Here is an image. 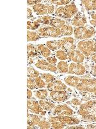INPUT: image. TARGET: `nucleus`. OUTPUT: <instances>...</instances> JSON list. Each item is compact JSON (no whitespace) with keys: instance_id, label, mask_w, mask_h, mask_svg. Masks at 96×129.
<instances>
[{"instance_id":"33","label":"nucleus","mask_w":96,"mask_h":129,"mask_svg":"<svg viewBox=\"0 0 96 129\" xmlns=\"http://www.w3.org/2000/svg\"><path fill=\"white\" fill-rule=\"evenodd\" d=\"M40 76L42 77V79L45 81V82L47 84L57 79L56 76H55L54 75H53L52 74L47 73V72H40Z\"/></svg>"},{"instance_id":"41","label":"nucleus","mask_w":96,"mask_h":129,"mask_svg":"<svg viewBox=\"0 0 96 129\" xmlns=\"http://www.w3.org/2000/svg\"><path fill=\"white\" fill-rule=\"evenodd\" d=\"M27 87L32 90L38 89L36 83H35V79H32V78H28V79H27Z\"/></svg>"},{"instance_id":"18","label":"nucleus","mask_w":96,"mask_h":129,"mask_svg":"<svg viewBox=\"0 0 96 129\" xmlns=\"http://www.w3.org/2000/svg\"><path fill=\"white\" fill-rule=\"evenodd\" d=\"M42 119V116H40V115L38 116V115L33 114V113L29 114V112H28V115H27V124L29 126H37Z\"/></svg>"},{"instance_id":"23","label":"nucleus","mask_w":96,"mask_h":129,"mask_svg":"<svg viewBox=\"0 0 96 129\" xmlns=\"http://www.w3.org/2000/svg\"><path fill=\"white\" fill-rule=\"evenodd\" d=\"M46 45L50 48L52 52L60 50L62 48V40H51V41H47L46 42Z\"/></svg>"},{"instance_id":"21","label":"nucleus","mask_w":96,"mask_h":129,"mask_svg":"<svg viewBox=\"0 0 96 129\" xmlns=\"http://www.w3.org/2000/svg\"><path fill=\"white\" fill-rule=\"evenodd\" d=\"M38 102L42 109L48 112H50L53 110L56 105L55 103L48 100H39Z\"/></svg>"},{"instance_id":"37","label":"nucleus","mask_w":96,"mask_h":129,"mask_svg":"<svg viewBox=\"0 0 96 129\" xmlns=\"http://www.w3.org/2000/svg\"><path fill=\"white\" fill-rule=\"evenodd\" d=\"M38 128H42V129H48V128H51V123H50L48 119H46L44 118V119H41L40 123H38L37 125Z\"/></svg>"},{"instance_id":"24","label":"nucleus","mask_w":96,"mask_h":129,"mask_svg":"<svg viewBox=\"0 0 96 129\" xmlns=\"http://www.w3.org/2000/svg\"><path fill=\"white\" fill-rule=\"evenodd\" d=\"M57 74H68L69 64L68 61H59L56 64Z\"/></svg>"},{"instance_id":"20","label":"nucleus","mask_w":96,"mask_h":129,"mask_svg":"<svg viewBox=\"0 0 96 129\" xmlns=\"http://www.w3.org/2000/svg\"><path fill=\"white\" fill-rule=\"evenodd\" d=\"M82 5L87 12H94L96 10V1L94 0H84L82 1Z\"/></svg>"},{"instance_id":"31","label":"nucleus","mask_w":96,"mask_h":129,"mask_svg":"<svg viewBox=\"0 0 96 129\" xmlns=\"http://www.w3.org/2000/svg\"><path fill=\"white\" fill-rule=\"evenodd\" d=\"M40 72L39 71H36V69H34L32 66H28L27 67V76L29 78L35 79L37 77L40 76Z\"/></svg>"},{"instance_id":"28","label":"nucleus","mask_w":96,"mask_h":129,"mask_svg":"<svg viewBox=\"0 0 96 129\" xmlns=\"http://www.w3.org/2000/svg\"><path fill=\"white\" fill-rule=\"evenodd\" d=\"M63 37L66 36H71L74 32V27L72 25H70V23L66 24L60 28Z\"/></svg>"},{"instance_id":"34","label":"nucleus","mask_w":96,"mask_h":129,"mask_svg":"<svg viewBox=\"0 0 96 129\" xmlns=\"http://www.w3.org/2000/svg\"><path fill=\"white\" fill-rule=\"evenodd\" d=\"M87 18L90 25L94 27L96 30V13L95 12H87Z\"/></svg>"},{"instance_id":"45","label":"nucleus","mask_w":96,"mask_h":129,"mask_svg":"<svg viewBox=\"0 0 96 129\" xmlns=\"http://www.w3.org/2000/svg\"><path fill=\"white\" fill-rule=\"evenodd\" d=\"M41 2H42V1H27V4L28 5H32L34 6L35 5L37 4V3H40Z\"/></svg>"},{"instance_id":"11","label":"nucleus","mask_w":96,"mask_h":129,"mask_svg":"<svg viewBox=\"0 0 96 129\" xmlns=\"http://www.w3.org/2000/svg\"><path fill=\"white\" fill-rule=\"evenodd\" d=\"M50 123L54 121H60L66 123L67 125H72L80 124L82 121L77 117H73L70 116H49L47 118Z\"/></svg>"},{"instance_id":"19","label":"nucleus","mask_w":96,"mask_h":129,"mask_svg":"<svg viewBox=\"0 0 96 129\" xmlns=\"http://www.w3.org/2000/svg\"><path fill=\"white\" fill-rule=\"evenodd\" d=\"M68 23H69L68 20L62 19V18H58V17L52 16V19L50 21V25L49 26H52V27H54V28H60V29L64 25Z\"/></svg>"},{"instance_id":"30","label":"nucleus","mask_w":96,"mask_h":129,"mask_svg":"<svg viewBox=\"0 0 96 129\" xmlns=\"http://www.w3.org/2000/svg\"><path fill=\"white\" fill-rule=\"evenodd\" d=\"M44 39V38L39 35L36 31H32L28 30L27 31V41H35L36 40Z\"/></svg>"},{"instance_id":"13","label":"nucleus","mask_w":96,"mask_h":129,"mask_svg":"<svg viewBox=\"0 0 96 129\" xmlns=\"http://www.w3.org/2000/svg\"><path fill=\"white\" fill-rule=\"evenodd\" d=\"M46 88L49 92L51 91H59V90H68L72 92L71 88H68V85L63 81L62 79H56L51 82L47 84Z\"/></svg>"},{"instance_id":"16","label":"nucleus","mask_w":96,"mask_h":129,"mask_svg":"<svg viewBox=\"0 0 96 129\" xmlns=\"http://www.w3.org/2000/svg\"><path fill=\"white\" fill-rule=\"evenodd\" d=\"M67 55H68V61H70L77 63H84L86 61V56L78 49L72 50V51L68 52Z\"/></svg>"},{"instance_id":"46","label":"nucleus","mask_w":96,"mask_h":129,"mask_svg":"<svg viewBox=\"0 0 96 129\" xmlns=\"http://www.w3.org/2000/svg\"><path fill=\"white\" fill-rule=\"evenodd\" d=\"M27 98H28V100L33 98V93L32 92V90L29 89V88L27 89Z\"/></svg>"},{"instance_id":"39","label":"nucleus","mask_w":96,"mask_h":129,"mask_svg":"<svg viewBox=\"0 0 96 129\" xmlns=\"http://www.w3.org/2000/svg\"><path fill=\"white\" fill-rule=\"evenodd\" d=\"M85 65L87 68V76L96 78V65H88V64H85Z\"/></svg>"},{"instance_id":"5","label":"nucleus","mask_w":96,"mask_h":129,"mask_svg":"<svg viewBox=\"0 0 96 129\" xmlns=\"http://www.w3.org/2000/svg\"><path fill=\"white\" fill-rule=\"evenodd\" d=\"M48 114L49 116H76V110L67 103L60 104L56 105L55 108L52 110L48 112Z\"/></svg>"},{"instance_id":"7","label":"nucleus","mask_w":96,"mask_h":129,"mask_svg":"<svg viewBox=\"0 0 96 129\" xmlns=\"http://www.w3.org/2000/svg\"><path fill=\"white\" fill-rule=\"evenodd\" d=\"M72 97V92L68 90L51 91L49 94V100L55 103H64Z\"/></svg>"},{"instance_id":"36","label":"nucleus","mask_w":96,"mask_h":129,"mask_svg":"<svg viewBox=\"0 0 96 129\" xmlns=\"http://www.w3.org/2000/svg\"><path fill=\"white\" fill-rule=\"evenodd\" d=\"M45 2L47 3H49V4L54 5V6L61 7L66 6V5L70 4L72 2V1H70V0H65V1H45Z\"/></svg>"},{"instance_id":"42","label":"nucleus","mask_w":96,"mask_h":129,"mask_svg":"<svg viewBox=\"0 0 96 129\" xmlns=\"http://www.w3.org/2000/svg\"><path fill=\"white\" fill-rule=\"evenodd\" d=\"M84 64L88 65H96V53L90 56V57H86Z\"/></svg>"},{"instance_id":"38","label":"nucleus","mask_w":96,"mask_h":129,"mask_svg":"<svg viewBox=\"0 0 96 129\" xmlns=\"http://www.w3.org/2000/svg\"><path fill=\"white\" fill-rule=\"evenodd\" d=\"M35 81L38 88H46L47 83L45 82V81L42 79L40 76L35 78Z\"/></svg>"},{"instance_id":"29","label":"nucleus","mask_w":96,"mask_h":129,"mask_svg":"<svg viewBox=\"0 0 96 129\" xmlns=\"http://www.w3.org/2000/svg\"><path fill=\"white\" fill-rule=\"evenodd\" d=\"M52 54L59 61H68L67 52L65 50H61V49L56 50L54 52H52Z\"/></svg>"},{"instance_id":"26","label":"nucleus","mask_w":96,"mask_h":129,"mask_svg":"<svg viewBox=\"0 0 96 129\" xmlns=\"http://www.w3.org/2000/svg\"><path fill=\"white\" fill-rule=\"evenodd\" d=\"M52 16L48 15V16H42L37 17V18H34L33 19H35L38 23H39L42 26H49L50 25V21L51 20Z\"/></svg>"},{"instance_id":"47","label":"nucleus","mask_w":96,"mask_h":129,"mask_svg":"<svg viewBox=\"0 0 96 129\" xmlns=\"http://www.w3.org/2000/svg\"><path fill=\"white\" fill-rule=\"evenodd\" d=\"M34 58H31V57H28V66H31L32 64H34Z\"/></svg>"},{"instance_id":"2","label":"nucleus","mask_w":96,"mask_h":129,"mask_svg":"<svg viewBox=\"0 0 96 129\" xmlns=\"http://www.w3.org/2000/svg\"><path fill=\"white\" fill-rule=\"evenodd\" d=\"M76 114L81 117V121L86 123H96V99L84 101L76 109Z\"/></svg>"},{"instance_id":"22","label":"nucleus","mask_w":96,"mask_h":129,"mask_svg":"<svg viewBox=\"0 0 96 129\" xmlns=\"http://www.w3.org/2000/svg\"><path fill=\"white\" fill-rule=\"evenodd\" d=\"M35 97L36 99L39 100H49V91L47 88H38L35 90L34 92Z\"/></svg>"},{"instance_id":"3","label":"nucleus","mask_w":96,"mask_h":129,"mask_svg":"<svg viewBox=\"0 0 96 129\" xmlns=\"http://www.w3.org/2000/svg\"><path fill=\"white\" fill-rule=\"evenodd\" d=\"M73 35L74 38L77 41L89 40L93 38L96 35V30L90 25L80 27H74Z\"/></svg>"},{"instance_id":"17","label":"nucleus","mask_w":96,"mask_h":129,"mask_svg":"<svg viewBox=\"0 0 96 129\" xmlns=\"http://www.w3.org/2000/svg\"><path fill=\"white\" fill-rule=\"evenodd\" d=\"M35 46L39 56L40 57L47 58L52 55V52L46 45V44H38Z\"/></svg>"},{"instance_id":"51","label":"nucleus","mask_w":96,"mask_h":129,"mask_svg":"<svg viewBox=\"0 0 96 129\" xmlns=\"http://www.w3.org/2000/svg\"><path fill=\"white\" fill-rule=\"evenodd\" d=\"M94 12H96V11H94Z\"/></svg>"},{"instance_id":"35","label":"nucleus","mask_w":96,"mask_h":129,"mask_svg":"<svg viewBox=\"0 0 96 129\" xmlns=\"http://www.w3.org/2000/svg\"><path fill=\"white\" fill-rule=\"evenodd\" d=\"M69 100H70L69 101L67 100V101H66V103L70 105L71 106V107H72L73 108H74V107H75V109H76L78 107H80V106L82 104V103H83V101H82V100L79 98H72V97H71Z\"/></svg>"},{"instance_id":"48","label":"nucleus","mask_w":96,"mask_h":129,"mask_svg":"<svg viewBox=\"0 0 96 129\" xmlns=\"http://www.w3.org/2000/svg\"><path fill=\"white\" fill-rule=\"evenodd\" d=\"M91 94H92V98L91 99H96V91L94 93H91Z\"/></svg>"},{"instance_id":"1","label":"nucleus","mask_w":96,"mask_h":129,"mask_svg":"<svg viewBox=\"0 0 96 129\" xmlns=\"http://www.w3.org/2000/svg\"><path fill=\"white\" fill-rule=\"evenodd\" d=\"M57 79H62L68 87L76 88L78 91L94 93L96 91V78L87 75L77 76L74 75H58Z\"/></svg>"},{"instance_id":"50","label":"nucleus","mask_w":96,"mask_h":129,"mask_svg":"<svg viewBox=\"0 0 96 129\" xmlns=\"http://www.w3.org/2000/svg\"><path fill=\"white\" fill-rule=\"evenodd\" d=\"M94 38H96V36H94Z\"/></svg>"},{"instance_id":"10","label":"nucleus","mask_w":96,"mask_h":129,"mask_svg":"<svg viewBox=\"0 0 96 129\" xmlns=\"http://www.w3.org/2000/svg\"><path fill=\"white\" fill-rule=\"evenodd\" d=\"M68 74L82 76L87 75V68L84 63H77L68 61Z\"/></svg>"},{"instance_id":"6","label":"nucleus","mask_w":96,"mask_h":129,"mask_svg":"<svg viewBox=\"0 0 96 129\" xmlns=\"http://www.w3.org/2000/svg\"><path fill=\"white\" fill-rule=\"evenodd\" d=\"M43 2H44V3H37L32 6L33 11L35 12V14L40 16L53 14L56 7L54 6V5L46 3L45 1Z\"/></svg>"},{"instance_id":"4","label":"nucleus","mask_w":96,"mask_h":129,"mask_svg":"<svg viewBox=\"0 0 96 129\" xmlns=\"http://www.w3.org/2000/svg\"><path fill=\"white\" fill-rule=\"evenodd\" d=\"M76 47L78 50L82 52L86 57H90L96 53V47L93 38L77 41Z\"/></svg>"},{"instance_id":"40","label":"nucleus","mask_w":96,"mask_h":129,"mask_svg":"<svg viewBox=\"0 0 96 129\" xmlns=\"http://www.w3.org/2000/svg\"><path fill=\"white\" fill-rule=\"evenodd\" d=\"M51 123V128L54 129H62L65 128H67V126L68 125L66 123H62V122L60 121H54L52 122Z\"/></svg>"},{"instance_id":"27","label":"nucleus","mask_w":96,"mask_h":129,"mask_svg":"<svg viewBox=\"0 0 96 129\" xmlns=\"http://www.w3.org/2000/svg\"><path fill=\"white\" fill-rule=\"evenodd\" d=\"M61 40H62L61 50H65L66 52H68L72 51V50L77 49L76 43H70L66 42V41H64L62 38Z\"/></svg>"},{"instance_id":"8","label":"nucleus","mask_w":96,"mask_h":129,"mask_svg":"<svg viewBox=\"0 0 96 129\" xmlns=\"http://www.w3.org/2000/svg\"><path fill=\"white\" fill-rule=\"evenodd\" d=\"M36 32L44 38H62L63 37L61 30L51 26H42Z\"/></svg>"},{"instance_id":"25","label":"nucleus","mask_w":96,"mask_h":129,"mask_svg":"<svg viewBox=\"0 0 96 129\" xmlns=\"http://www.w3.org/2000/svg\"><path fill=\"white\" fill-rule=\"evenodd\" d=\"M27 54H28V57H31V58H35L36 57H38V52L36 48V46L34 44L30 43L27 45Z\"/></svg>"},{"instance_id":"32","label":"nucleus","mask_w":96,"mask_h":129,"mask_svg":"<svg viewBox=\"0 0 96 129\" xmlns=\"http://www.w3.org/2000/svg\"><path fill=\"white\" fill-rule=\"evenodd\" d=\"M41 26H42V25L35 19H32L31 20L28 21V22H27V28L30 30H32V31H36Z\"/></svg>"},{"instance_id":"12","label":"nucleus","mask_w":96,"mask_h":129,"mask_svg":"<svg viewBox=\"0 0 96 129\" xmlns=\"http://www.w3.org/2000/svg\"><path fill=\"white\" fill-rule=\"evenodd\" d=\"M27 108L28 111L31 113L35 114L37 115H40L42 116H45L48 114V112L44 110L40 105L39 102L36 100L35 98H32L31 99H28L27 101Z\"/></svg>"},{"instance_id":"43","label":"nucleus","mask_w":96,"mask_h":129,"mask_svg":"<svg viewBox=\"0 0 96 129\" xmlns=\"http://www.w3.org/2000/svg\"><path fill=\"white\" fill-rule=\"evenodd\" d=\"M46 59L48 63H50V64H52V65H54V66H56L57 63L58 62V59L53 54L51 55L50 57L46 58Z\"/></svg>"},{"instance_id":"9","label":"nucleus","mask_w":96,"mask_h":129,"mask_svg":"<svg viewBox=\"0 0 96 129\" xmlns=\"http://www.w3.org/2000/svg\"><path fill=\"white\" fill-rule=\"evenodd\" d=\"M34 65L38 69L46 71V72H51L57 74V71H58L56 66L50 64L47 61L46 58L42 57L40 56L34 58Z\"/></svg>"},{"instance_id":"15","label":"nucleus","mask_w":96,"mask_h":129,"mask_svg":"<svg viewBox=\"0 0 96 129\" xmlns=\"http://www.w3.org/2000/svg\"><path fill=\"white\" fill-rule=\"evenodd\" d=\"M74 2H75L72 1L70 4L64 6V12L63 19L69 21L72 18H74V16L78 12V7L77 5Z\"/></svg>"},{"instance_id":"14","label":"nucleus","mask_w":96,"mask_h":129,"mask_svg":"<svg viewBox=\"0 0 96 129\" xmlns=\"http://www.w3.org/2000/svg\"><path fill=\"white\" fill-rule=\"evenodd\" d=\"M69 23L73 27H80V26H86L88 24V18L86 14L83 11H78L74 16V18L68 21Z\"/></svg>"},{"instance_id":"49","label":"nucleus","mask_w":96,"mask_h":129,"mask_svg":"<svg viewBox=\"0 0 96 129\" xmlns=\"http://www.w3.org/2000/svg\"><path fill=\"white\" fill-rule=\"evenodd\" d=\"M94 40V42H95V45H96V38H93Z\"/></svg>"},{"instance_id":"44","label":"nucleus","mask_w":96,"mask_h":129,"mask_svg":"<svg viewBox=\"0 0 96 129\" xmlns=\"http://www.w3.org/2000/svg\"><path fill=\"white\" fill-rule=\"evenodd\" d=\"M28 10V14H27V18L28 19H31V18H34V14H33V11L30 8H27Z\"/></svg>"}]
</instances>
